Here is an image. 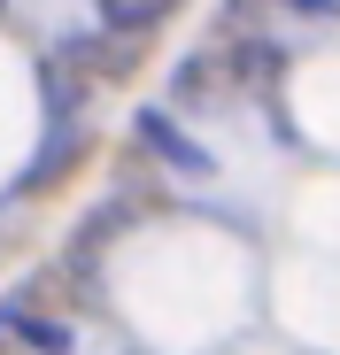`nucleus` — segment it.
Returning a JSON list of instances; mask_svg holds the SVG:
<instances>
[{
  "instance_id": "nucleus-1",
  "label": "nucleus",
  "mask_w": 340,
  "mask_h": 355,
  "mask_svg": "<svg viewBox=\"0 0 340 355\" xmlns=\"http://www.w3.org/2000/svg\"><path fill=\"white\" fill-rule=\"evenodd\" d=\"M162 8H170V0H101V16H108V24H117V31H124V24L139 31V24H155Z\"/></svg>"
},
{
  "instance_id": "nucleus-2",
  "label": "nucleus",
  "mask_w": 340,
  "mask_h": 355,
  "mask_svg": "<svg viewBox=\"0 0 340 355\" xmlns=\"http://www.w3.org/2000/svg\"><path fill=\"white\" fill-rule=\"evenodd\" d=\"M294 8H302V16H332V8H340V0H294Z\"/></svg>"
}]
</instances>
